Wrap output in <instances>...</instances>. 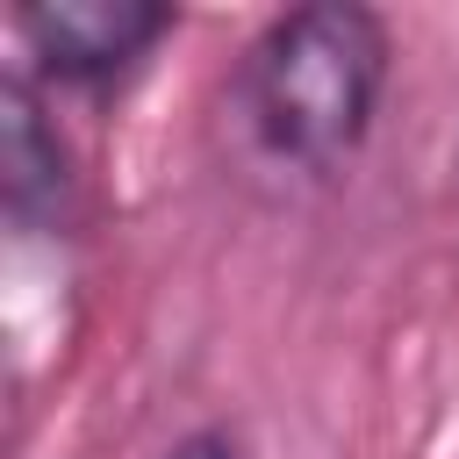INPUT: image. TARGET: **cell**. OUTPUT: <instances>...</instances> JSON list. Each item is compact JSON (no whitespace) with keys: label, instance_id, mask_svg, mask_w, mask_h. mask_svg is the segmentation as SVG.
I'll return each instance as SVG.
<instances>
[{"label":"cell","instance_id":"6da1fadb","mask_svg":"<svg viewBox=\"0 0 459 459\" xmlns=\"http://www.w3.org/2000/svg\"><path fill=\"white\" fill-rule=\"evenodd\" d=\"M387 79H394L387 14L359 0H308L273 14L244 43L222 100L258 165L294 179H330L366 151Z\"/></svg>","mask_w":459,"mask_h":459},{"label":"cell","instance_id":"277c9868","mask_svg":"<svg viewBox=\"0 0 459 459\" xmlns=\"http://www.w3.org/2000/svg\"><path fill=\"white\" fill-rule=\"evenodd\" d=\"M158 459H244V437L222 430V423H201V430H179Z\"/></svg>","mask_w":459,"mask_h":459},{"label":"cell","instance_id":"7a4b0ae2","mask_svg":"<svg viewBox=\"0 0 459 459\" xmlns=\"http://www.w3.org/2000/svg\"><path fill=\"white\" fill-rule=\"evenodd\" d=\"M179 36V7L165 0H29L14 7V43L43 86L108 93L151 65V50Z\"/></svg>","mask_w":459,"mask_h":459},{"label":"cell","instance_id":"3957f363","mask_svg":"<svg viewBox=\"0 0 459 459\" xmlns=\"http://www.w3.org/2000/svg\"><path fill=\"white\" fill-rule=\"evenodd\" d=\"M0 215L14 237H57L79 230V172L57 136L50 93L29 65H7L0 79Z\"/></svg>","mask_w":459,"mask_h":459}]
</instances>
